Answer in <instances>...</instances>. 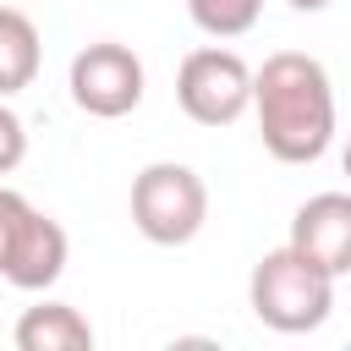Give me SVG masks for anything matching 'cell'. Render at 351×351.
Returning a JSON list of instances; mask_svg holds the SVG:
<instances>
[{"mask_svg":"<svg viewBox=\"0 0 351 351\" xmlns=\"http://www.w3.org/2000/svg\"><path fill=\"white\" fill-rule=\"evenodd\" d=\"M258 137L280 165H313L335 143V82L318 55L280 49L252 71Z\"/></svg>","mask_w":351,"mask_h":351,"instance_id":"cell-1","label":"cell"},{"mask_svg":"<svg viewBox=\"0 0 351 351\" xmlns=\"http://www.w3.org/2000/svg\"><path fill=\"white\" fill-rule=\"evenodd\" d=\"M247 302H252L258 324H269L274 335H313L335 313V274H324L313 258H302L285 241L258 258V269L247 280Z\"/></svg>","mask_w":351,"mask_h":351,"instance_id":"cell-2","label":"cell"},{"mask_svg":"<svg viewBox=\"0 0 351 351\" xmlns=\"http://www.w3.org/2000/svg\"><path fill=\"white\" fill-rule=\"evenodd\" d=\"M208 219V186L192 165L154 159L132 176V225L154 247H186Z\"/></svg>","mask_w":351,"mask_h":351,"instance_id":"cell-3","label":"cell"},{"mask_svg":"<svg viewBox=\"0 0 351 351\" xmlns=\"http://www.w3.org/2000/svg\"><path fill=\"white\" fill-rule=\"evenodd\" d=\"M176 104L197 121V126H230L247 115L252 104V66L236 49L203 44L181 60L176 71Z\"/></svg>","mask_w":351,"mask_h":351,"instance_id":"cell-4","label":"cell"},{"mask_svg":"<svg viewBox=\"0 0 351 351\" xmlns=\"http://www.w3.org/2000/svg\"><path fill=\"white\" fill-rule=\"evenodd\" d=\"M66 88H71V104L93 121H121L143 104V60L115 44V38H99V44H82L71 55V71H66Z\"/></svg>","mask_w":351,"mask_h":351,"instance_id":"cell-5","label":"cell"},{"mask_svg":"<svg viewBox=\"0 0 351 351\" xmlns=\"http://www.w3.org/2000/svg\"><path fill=\"white\" fill-rule=\"evenodd\" d=\"M291 247L324 274H351V192H318L291 214Z\"/></svg>","mask_w":351,"mask_h":351,"instance_id":"cell-6","label":"cell"},{"mask_svg":"<svg viewBox=\"0 0 351 351\" xmlns=\"http://www.w3.org/2000/svg\"><path fill=\"white\" fill-rule=\"evenodd\" d=\"M66 252H71L66 230H60L49 214L27 208L16 241H11V252H5V263H0V280L16 285V291H49V285L66 274Z\"/></svg>","mask_w":351,"mask_h":351,"instance_id":"cell-7","label":"cell"},{"mask_svg":"<svg viewBox=\"0 0 351 351\" xmlns=\"http://www.w3.org/2000/svg\"><path fill=\"white\" fill-rule=\"evenodd\" d=\"M11 340H16V351H88L93 324L71 302H38V307H27L16 318Z\"/></svg>","mask_w":351,"mask_h":351,"instance_id":"cell-8","label":"cell"},{"mask_svg":"<svg viewBox=\"0 0 351 351\" xmlns=\"http://www.w3.org/2000/svg\"><path fill=\"white\" fill-rule=\"evenodd\" d=\"M38 60H44V44H38L33 16L16 5H0V99L22 93L38 77Z\"/></svg>","mask_w":351,"mask_h":351,"instance_id":"cell-9","label":"cell"},{"mask_svg":"<svg viewBox=\"0 0 351 351\" xmlns=\"http://www.w3.org/2000/svg\"><path fill=\"white\" fill-rule=\"evenodd\" d=\"M263 0H186V16L208 33V38H241L258 27Z\"/></svg>","mask_w":351,"mask_h":351,"instance_id":"cell-10","label":"cell"},{"mask_svg":"<svg viewBox=\"0 0 351 351\" xmlns=\"http://www.w3.org/2000/svg\"><path fill=\"white\" fill-rule=\"evenodd\" d=\"M22 159H27V126H22V115L0 99V176H11Z\"/></svg>","mask_w":351,"mask_h":351,"instance_id":"cell-11","label":"cell"},{"mask_svg":"<svg viewBox=\"0 0 351 351\" xmlns=\"http://www.w3.org/2000/svg\"><path fill=\"white\" fill-rule=\"evenodd\" d=\"M27 197L22 192H11V186H0V263H5V252H11V241H16V230H22V219H27Z\"/></svg>","mask_w":351,"mask_h":351,"instance_id":"cell-12","label":"cell"},{"mask_svg":"<svg viewBox=\"0 0 351 351\" xmlns=\"http://www.w3.org/2000/svg\"><path fill=\"white\" fill-rule=\"evenodd\" d=\"M285 5H291V11H324L329 0H285Z\"/></svg>","mask_w":351,"mask_h":351,"instance_id":"cell-13","label":"cell"},{"mask_svg":"<svg viewBox=\"0 0 351 351\" xmlns=\"http://www.w3.org/2000/svg\"><path fill=\"white\" fill-rule=\"evenodd\" d=\"M340 165H346V176H351V143H346V154H340Z\"/></svg>","mask_w":351,"mask_h":351,"instance_id":"cell-14","label":"cell"}]
</instances>
